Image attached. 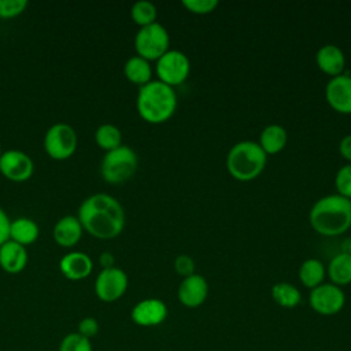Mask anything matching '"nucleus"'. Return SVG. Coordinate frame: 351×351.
<instances>
[{
	"label": "nucleus",
	"instance_id": "nucleus-24",
	"mask_svg": "<svg viewBox=\"0 0 351 351\" xmlns=\"http://www.w3.org/2000/svg\"><path fill=\"white\" fill-rule=\"evenodd\" d=\"M271 298L278 306L284 308H293L300 303L302 295L300 291L291 282L280 281L273 285Z\"/></svg>",
	"mask_w": 351,
	"mask_h": 351
},
{
	"label": "nucleus",
	"instance_id": "nucleus-1",
	"mask_svg": "<svg viewBox=\"0 0 351 351\" xmlns=\"http://www.w3.org/2000/svg\"><path fill=\"white\" fill-rule=\"evenodd\" d=\"M84 230L96 239L110 240L119 236L126 217L122 204L108 193H93L80 204L78 215Z\"/></svg>",
	"mask_w": 351,
	"mask_h": 351
},
{
	"label": "nucleus",
	"instance_id": "nucleus-4",
	"mask_svg": "<svg viewBox=\"0 0 351 351\" xmlns=\"http://www.w3.org/2000/svg\"><path fill=\"white\" fill-rule=\"evenodd\" d=\"M267 155L256 141L236 143L226 155V169L239 181L255 180L265 169Z\"/></svg>",
	"mask_w": 351,
	"mask_h": 351
},
{
	"label": "nucleus",
	"instance_id": "nucleus-5",
	"mask_svg": "<svg viewBox=\"0 0 351 351\" xmlns=\"http://www.w3.org/2000/svg\"><path fill=\"white\" fill-rule=\"evenodd\" d=\"M138 166V158L134 149L121 145L104 154L100 163V173L108 184H122L130 180Z\"/></svg>",
	"mask_w": 351,
	"mask_h": 351
},
{
	"label": "nucleus",
	"instance_id": "nucleus-32",
	"mask_svg": "<svg viewBox=\"0 0 351 351\" xmlns=\"http://www.w3.org/2000/svg\"><path fill=\"white\" fill-rule=\"evenodd\" d=\"M80 335H82L86 339H92L97 335L99 332V322L96 318L93 317H85L80 321L78 324V330H77Z\"/></svg>",
	"mask_w": 351,
	"mask_h": 351
},
{
	"label": "nucleus",
	"instance_id": "nucleus-8",
	"mask_svg": "<svg viewBox=\"0 0 351 351\" xmlns=\"http://www.w3.org/2000/svg\"><path fill=\"white\" fill-rule=\"evenodd\" d=\"M155 71L159 77V81L166 85L176 86L188 78L191 71V62L182 51L169 49L156 60Z\"/></svg>",
	"mask_w": 351,
	"mask_h": 351
},
{
	"label": "nucleus",
	"instance_id": "nucleus-35",
	"mask_svg": "<svg viewBox=\"0 0 351 351\" xmlns=\"http://www.w3.org/2000/svg\"><path fill=\"white\" fill-rule=\"evenodd\" d=\"M99 263L103 269H108V267H114L115 265V256L111 252H103L99 256Z\"/></svg>",
	"mask_w": 351,
	"mask_h": 351
},
{
	"label": "nucleus",
	"instance_id": "nucleus-22",
	"mask_svg": "<svg viewBox=\"0 0 351 351\" xmlns=\"http://www.w3.org/2000/svg\"><path fill=\"white\" fill-rule=\"evenodd\" d=\"M328 276L337 287L348 285L351 282V255L346 251L335 255L328 265Z\"/></svg>",
	"mask_w": 351,
	"mask_h": 351
},
{
	"label": "nucleus",
	"instance_id": "nucleus-23",
	"mask_svg": "<svg viewBox=\"0 0 351 351\" xmlns=\"http://www.w3.org/2000/svg\"><path fill=\"white\" fill-rule=\"evenodd\" d=\"M326 270L319 259L308 258L299 267V280L306 288H315L324 282Z\"/></svg>",
	"mask_w": 351,
	"mask_h": 351
},
{
	"label": "nucleus",
	"instance_id": "nucleus-15",
	"mask_svg": "<svg viewBox=\"0 0 351 351\" xmlns=\"http://www.w3.org/2000/svg\"><path fill=\"white\" fill-rule=\"evenodd\" d=\"M60 273L71 280L78 281L86 278L93 270V262L90 256L81 251H73L62 256L59 262Z\"/></svg>",
	"mask_w": 351,
	"mask_h": 351
},
{
	"label": "nucleus",
	"instance_id": "nucleus-21",
	"mask_svg": "<svg viewBox=\"0 0 351 351\" xmlns=\"http://www.w3.org/2000/svg\"><path fill=\"white\" fill-rule=\"evenodd\" d=\"M287 140V130L278 123H270L262 130L258 144L261 145L266 155H271L280 152L285 147Z\"/></svg>",
	"mask_w": 351,
	"mask_h": 351
},
{
	"label": "nucleus",
	"instance_id": "nucleus-26",
	"mask_svg": "<svg viewBox=\"0 0 351 351\" xmlns=\"http://www.w3.org/2000/svg\"><path fill=\"white\" fill-rule=\"evenodd\" d=\"M130 16L136 25H138L140 27H144L156 22L158 10L154 3L148 0H140L132 5Z\"/></svg>",
	"mask_w": 351,
	"mask_h": 351
},
{
	"label": "nucleus",
	"instance_id": "nucleus-9",
	"mask_svg": "<svg viewBox=\"0 0 351 351\" xmlns=\"http://www.w3.org/2000/svg\"><path fill=\"white\" fill-rule=\"evenodd\" d=\"M128 284V274L122 269L117 266L101 269L95 280V293L101 302L111 303L125 295Z\"/></svg>",
	"mask_w": 351,
	"mask_h": 351
},
{
	"label": "nucleus",
	"instance_id": "nucleus-18",
	"mask_svg": "<svg viewBox=\"0 0 351 351\" xmlns=\"http://www.w3.org/2000/svg\"><path fill=\"white\" fill-rule=\"evenodd\" d=\"M315 62L321 71L336 77L343 74L346 67V55L340 47L335 44H325L317 51Z\"/></svg>",
	"mask_w": 351,
	"mask_h": 351
},
{
	"label": "nucleus",
	"instance_id": "nucleus-16",
	"mask_svg": "<svg viewBox=\"0 0 351 351\" xmlns=\"http://www.w3.org/2000/svg\"><path fill=\"white\" fill-rule=\"evenodd\" d=\"M84 228L75 215H64L58 219L53 226L52 236L56 244L64 248H71L82 237Z\"/></svg>",
	"mask_w": 351,
	"mask_h": 351
},
{
	"label": "nucleus",
	"instance_id": "nucleus-6",
	"mask_svg": "<svg viewBox=\"0 0 351 351\" xmlns=\"http://www.w3.org/2000/svg\"><path fill=\"white\" fill-rule=\"evenodd\" d=\"M170 37L159 22L140 27L134 37V49L138 56L149 60H158L169 51Z\"/></svg>",
	"mask_w": 351,
	"mask_h": 351
},
{
	"label": "nucleus",
	"instance_id": "nucleus-27",
	"mask_svg": "<svg viewBox=\"0 0 351 351\" xmlns=\"http://www.w3.org/2000/svg\"><path fill=\"white\" fill-rule=\"evenodd\" d=\"M59 351H93V350L89 339L84 337L78 332H71L62 339Z\"/></svg>",
	"mask_w": 351,
	"mask_h": 351
},
{
	"label": "nucleus",
	"instance_id": "nucleus-29",
	"mask_svg": "<svg viewBox=\"0 0 351 351\" xmlns=\"http://www.w3.org/2000/svg\"><path fill=\"white\" fill-rule=\"evenodd\" d=\"M27 4V0H0V18H15L26 10Z\"/></svg>",
	"mask_w": 351,
	"mask_h": 351
},
{
	"label": "nucleus",
	"instance_id": "nucleus-20",
	"mask_svg": "<svg viewBox=\"0 0 351 351\" xmlns=\"http://www.w3.org/2000/svg\"><path fill=\"white\" fill-rule=\"evenodd\" d=\"M123 74L128 81L143 86L151 81L152 67L149 62L138 55L130 56L123 64Z\"/></svg>",
	"mask_w": 351,
	"mask_h": 351
},
{
	"label": "nucleus",
	"instance_id": "nucleus-11",
	"mask_svg": "<svg viewBox=\"0 0 351 351\" xmlns=\"http://www.w3.org/2000/svg\"><path fill=\"white\" fill-rule=\"evenodd\" d=\"M0 173L10 181H27L34 173L33 159L21 149H7L0 156Z\"/></svg>",
	"mask_w": 351,
	"mask_h": 351
},
{
	"label": "nucleus",
	"instance_id": "nucleus-7",
	"mask_svg": "<svg viewBox=\"0 0 351 351\" xmlns=\"http://www.w3.org/2000/svg\"><path fill=\"white\" fill-rule=\"evenodd\" d=\"M77 144V132L64 122L53 123L44 136V149L48 156L55 160H64L73 156Z\"/></svg>",
	"mask_w": 351,
	"mask_h": 351
},
{
	"label": "nucleus",
	"instance_id": "nucleus-2",
	"mask_svg": "<svg viewBox=\"0 0 351 351\" xmlns=\"http://www.w3.org/2000/svg\"><path fill=\"white\" fill-rule=\"evenodd\" d=\"M308 221L322 236L343 234L351 226V200L339 193L322 196L310 208Z\"/></svg>",
	"mask_w": 351,
	"mask_h": 351
},
{
	"label": "nucleus",
	"instance_id": "nucleus-19",
	"mask_svg": "<svg viewBox=\"0 0 351 351\" xmlns=\"http://www.w3.org/2000/svg\"><path fill=\"white\" fill-rule=\"evenodd\" d=\"M40 234L38 225L27 218V217H19L11 221L10 225V240L26 247L33 244Z\"/></svg>",
	"mask_w": 351,
	"mask_h": 351
},
{
	"label": "nucleus",
	"instance_id": "nucleus-17",
	"mask_svg": "<svg viewBox=\"0 0 351 351\" xmlns=\"http://www.w3.org/2000/svg\"><path fill=\"white\" fill-rule=\"evenodd\" d=\"M27 251L26 247L7 240L0 245V267L8 274L21 273L27 265Z\"/></svg>",
	"mask_w": 351,
	"mask_h": 351
},
{
	"label": "nucleus",
	"instance_id": "nucleus-14",
	"mask_svg": "<svg viewBox=\"0 0 351 351\" xmlns=\"http://www.w3.org/2000/svg\"><path fill=\"white\" fill-rule=\"evenodd\" d=\"M207 295H208V284L203 276L196 273L182 278L177 291L180 303L188 308H195L202 306L206 302Z\"/></svg>",
	"mask_w": 351,
	"mask_h": 351
},
{
	"label": "nucleus",
	"instance_id": "nucleus-30",
	"mask_svg": "<svg viewBox=\"0 0 351 351\" xmlns=\"http://www.w3.org/2000/svg\"><path fill=\"white\" fill-rule=\"evenodd\" d=\"M182 5L193 14H210L217 8L218 0H182Z\"/></svg>",
	"mask_w": 351,
	"mask_h": 351
},
{
	"label": "nucleus",
	"instance_id": "nucleus-34",
	"mask_svg": "<svg viewBox=\"0 0 351 351\" xmlns=\"http://www.w3.org/2000/svg\"><path fill=\"white\" fill-rule=\"evenodd\" d=\"M339 152L340 155L347 159L348 162H351V134H346L339 144Z\"/></svg>",
	"mask_w": 351,
	"mask_h": 351
},
{
	"label": "nucleus",
	"instance_id": "nucleus-13",
	"mask_svg": "<svg viewBox=\"0 0 351 351\" xmlns=\"http://www.w3.org/2000/svg\"><path fill=\"white\" fill-rule=\"evenodd\" d=\"M130 317L138 326H156L167 318V306L156 298L143 299L133 306Z\"/></svg>",
	"mask_w": 351,
	"mask_h": 351
},
{
	"label": "nucleus",
	"instance_id": "nucleus-25",
	"mask_svg": "<svg viewBox=\"0 0 351 351\" xmlns=\"http://www.w3.org/2000/svg\"><path fill=\"white\" fill-rule=\"evenodd\" d=\"M95 143L106 152L122 145V133L118 126L112 123H103L95 132Z\"/></svg>",
	"mask_w": 351,
	"mask_h": 351
},
{
	"label": "nucleus",
	"instance_id": "nucleus-28",
	"mask_svg": "<svg viewBox=\"0 0 351 351\" xmlns=\"http://www.w3.org/2000/svg\"><path fill=\"white\" fill-rule=\"evenodd\" d=\"M337 193L351 200V163L341 166L335 176Z\"/></svg>",
	"mask_w": 351,
	"mask_h": 351
},
{
	"label": "nucleus",
	"instance_id": "nucleus-3",
	"mask_svg": "<svg viewBox=\"0 0 351 351\" xmlns=\"http://www.w3.org/2000/svg\"><path fill=\"white\" fill-rule=\"evenodd\" d=\"M136 107L138 115L148 123L166 122L177 108L176 90L159 80H151L138 88Z\"/></svg>",
	"mask_w": 351,
	"mask_h": 351
},
{
	"label": "nucleus",
	"instance_id": "nucleus-33",
	"mask_svg": "<svg viewBox=\"0 0 351 351\" xmlns=\"http://www.w3.org/2000/svg\"><path fill=\"white\" fill-rule=\"evenodd\" d=\"M10 225H11V221L7 213L0 206V245H3L7 240H10Z\"/></svg>",
	"mask_w": 351,
	"mask_h": 351
},
{
	"label": "nucleus",
	"instance_id": "nucleus-12",
	"mask_svg": "<svg viewBox=\"0 0 351 351\" xmlns=\"http://www.w3.org/2000/svg\"><path fill=\"white\" fill-rule=\"evenodd\" d=\"M325 97L335 111L351 114V75L332 77L325 86Z\"/></svg>",
	"mask_w": 351,
	"mask_h": 351
},
{
	"label": "nucleus",
	"instance_id": "nucleus-37",
	"mask_svg": "<svg viewBox=\"0 0 351 351\" xmlns=\"http://www.w3.org/2000/svg\"><path fill=\"white\" fill-rule=\"evenodd\" d=\"M1 154H3V151H1V145H0V156H1Z\"/></svg>",
	"mask_w": 351,
	"mask_h": 351
},
{
	"label": "nucleus",
	"instance_id": "nucleus-31",
	"mask_svg": "<svg viewBox=\"0 0 351 351\" xmlns=\"http://www.w3.org/2000/svg\"><path fill=\"white\" fill-rule=\"evenodd\" d=\"M174 270L181 277H189L195 274V262L189 255H178L174 259Z\"/></svg>",
	"mask_w": 351,
	"mask_h": 351
},
{
	"label": "nucleus",
	"instance_id": "nucleus-10",
	"mask_svg": "<svg viewBox=\"0 0 351 351\" xmlns=\"http://www.w3.org/2000/svg\"><path fill=\"white\" fill-rule=\"evenodd\" d=\"M308 303L321 315H335L344 307L346 295L340 287L332 282H322L311 289Z\"/></svg>",
	"mask_w": 351,
	"mask_h": 351
},
{
	"label": "nucleus",
	"instance_id": "nucleus-36",
	"mask_svg": "<svg viewBox=\"0 0 351 351\" xmlns=\"http://www.w3.org/2000/svg\"><path fill=\"white\" fill-rule=\"evenodd\" d=\"M346 252H348L350 255H351V240H348V243H347V248L344 250Z\"/></svg>",
	"mask_w": 351,
	"mask_h": 351
}]
</instances>
